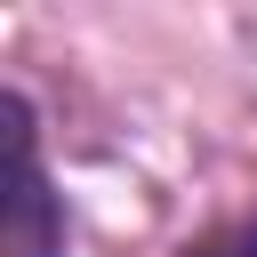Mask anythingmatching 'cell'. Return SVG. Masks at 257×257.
Segmentation results:
<instances>
[{"label": "cell", "mask_w": 257, "mask_h": 257, "mask_svg": "<svg viewBox=\"0 0 257 257\" xmlns=\"http://www.w3.org/2000/svg\"><path fill=\"white\" fill-rule=\"evenodd\" d=\"M0 112H8V185H0V257H64L72 249V225H64V193L48 177V153H40V112L24 88H0Z\"/></svg>", "instance_id": "obj_1"}, {"label": "cell", "mask_w": 257, "mask_h": 257, "mask_svg": "<svg viewBox=\"0 0 257 257\" xmlns=\"http://www.w3.org/2000/svg\"><path fill=\"white\" fill-rule=\"evenodd\" d=\"M185 257H257V217H225V225H209Z\"/></svg>", "instance_id": "obj_2"}]
</instances>
